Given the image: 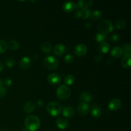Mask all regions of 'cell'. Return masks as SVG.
<instances>
[{"mask_svg": "<svg viewBox=\"0 0 131 131\" xmlns=\"http://www.w3.org/2000/svg\"><path fill=\"white\" fill-rule=\"evenodd\" d=\"M107 34L102 33H98L95 35V40L99 43H102L107 40Z\"/></svg>", "mask_w": 131, "mask_h": 131, "instance_id": "obj_24", "label": "cell"}, {"mask_svg": "<svg viewBox=\"0 0 131 131\" xmlns=\"http://www.w3.org/2000/svg\"><path fill=\"white\" fill-rule=\"evenodd\" d=\"M47 81L52 85H58L61 83V78L57 74H51L47 77Z\"/></svg>", "mask_w": 131, "mask_h": 131, "instance_id": "obj_10", "label": "cell"}, {"mask_svg": "<svg viewBox=\"0 0 131 131\" xmlns=\"http://www.w3.org/2000/svg\"><path fill=\"white\" fill-rule=\"evenodd\" d=\"M63 115L66 118H72L75 113V110L72 106H67L63 110Z\"/></svg>", "mask_w": 131, "mask_h": 131, "instance_id": "obj_16", "label": "cell"}, {"mask_svg": "<svg viewBox=\"0 0 131 131\" xmlns=\"http://www.w3.org/2000/svg\"><path fill=\"white\" fill-rule=\"evenodd\" d=\"M85 27L88 29H90V28H92V23H90V22H88L85 24Z\"/></svg>", "mask_w": 131, "mask_h": 131, "instance_id": "obj_37", "label": "cell"}, {"mask_svg": "<svg viewBox=\"0 0 131 131\" xmlns=\"http://www.w3.org/2000/svg\"><path fill=\"white\" fill-rule=\"evenodd\" d=\"M123 54H129L131 52V46L130 43H125L123 46L122 48Z\"/></svg>", "mask_w": 131, "mask_h": 131, "instance_id": "obj_30", "label": "cell"}, {"mask_svg": "<svg viewBox=\"0 0 131 131\" xmlns=\"http://www.w3.org/2000/svg\"><path fill=\"white\" fill-rule=\"evenodd\" d=\"M58 61L55 57H54L52 55L46 56V58L43 60V65L45 67L47 68L49 70H54L57 69L58 67Z\"/></svg>", "mask_w": 131, "mask_h": 131, "instance_id": "obj_4", "label": "cell"}, {"mask_svg": "<svg viewBox=\"0 0 131 131\" xmlns=\"http://www.w3.org/2000/svg\"><path fill=\"white\" fill-rule=\"evenodd\" d=\"M56 125L57 127L60 129H65L67 128L69 125L68 121L63 117H60L56 120Z\"/></svg>", "mask_w": 131, "mask_h": 131, "instance_id": "obj_20", "label": "cell"}, {"mask_svg": "<svg viewBox=\"0 0 131 131\" xmlns=\"http://www.w3.org/2000/svg\"><path fill=\"white\" fill-rule=\"evenodd\" d=\"M63 8L64 11L67 12H70L76 8V4L73 1H67L63 4Z\"/></svg>", "mask_w": 131, "mask_h": 131, "instance_id": "obj_17", "label": "cell"}, {"mask_svg": "<svg viewBox=\"0 0 131 131\" xmlns=\"http://www.w3.org/2000/svg\"><path fill=\"white\" fill-rule=\"evenodd\" d=\"M90 109V107L89 104L81 102L79 104L78 106V112L81 116H85L89 113Z\"/></svg>", "mask_w": 131, "mask_h": 131, "instance_id": "obj_7", "label": "cell"}, {"mask_svg": "<svg viewBox=\"0 0 131 131\" xmlns=\"http://www.w3.org/2000/svg\"><path fill=\"white\" fill-rule=\"evenodd\" d=\"M122 106V101L118 99H113L110 102L108 105L109 109L111 111H117L120 110Z\"/></svg>", "mask_w": 131, "mask_h": 131, "instance_id": "obj_9", "label": "cell"}, {"mask_svg": "<svg viewBox=\"0 0 131 131\" xmlns=\"http://www.w3.org/2000/svg\"><path fill=\"white\" fill-rule=\"evenodd\" d=\"M47 110L50 115L53 116H56L61 113L62 107L60 103L55 101H52L47 104Z\"/></svg>", "mask_w": 131, "mask_h": 131, "instance_id": "obj_3", "label": "cell"}, {"mask_svg": "<svg viewBox=\"0 0 131 131\" xmlns=\"http://www.w3.org/2000/svg\"><path fill=\"white\" fill-rule=\"evenodd\" d=\"M65 51H66V48L64 45L61 44V43H58L56 44L54 47V53L56 56H61L65 54Z\"/></svg>", "mask_w": 131, "mask_h": 131, "instance_id": "obj_11", "label": "cell"}, {"mask_svg": "<svg viewBox=\"0 0 131 131\" xmlns=\"http://www.w3.org/2000/svg\"><path fill=\"white\" fill-rule=\"evenodd\" d=\"M102 56L101 55H97V56L95 57V61H97V62H100V61H102Z\"/></svg>", "mask_w": 131, "mask_h": 131, "instance_id": "obj_36", "label": "cell"}, {"mask_svg": "<svg viewBox=\"0 0 131 131\" xmlns=\"http://www.w3.org/2000/svg\"><path fill=\"white\" fill-rule=\"evenodd\" d=\"M102 16V13L99 10H95L93 12H91L90 18L93 20H98L101 19Z\"/></svg>", "mask_w": 131, "mask_h": 131, "instance_id": "obj_25", "label": "cell"}, {"mask_svg": "<svg viewBox=\"0 0 131 131\" xmlns=\"http://www.w3.org/2000/svg\"><path fill=\"white\" fill-rule=\"evenodd\" d=\"M51 48H52L51 44L48 42H43L40 45L41 50L42 51V52H45V53H49L51 52Z\"/></svg>", "mask_w": 131, "mask_h": 131, "instance_id": "obj_23", "label": "cell"}, {"mask_svg": "<svg viewBox=\"0 0 131 131\" xmlns=\"http://www.w3.org/2000/svg\"><path fill=\"white\" fill-rule=\"evenodd\" d=\"M0 131H6V130H5V129H1V130H0Z\"/></svg>", "mask_w": 131, "mask_h": 131, "instance_id": "obj_41", "label": "cell"}, {"mask_svg": "<svg viewBox=\"0 0 131 131\" xmlns=\"http://www.w3.org/2000/svg\"><path fill=\"white\" fill-rule=\"evenodd\" d=\"M8 47L12 51H16L19 48V43H18L17 41L12 40L9 41V42L8 43Z\"/></svg>", "mask_w": 131, "mask_h": 131, "instance_id": "obj_26", "label": "cell"}, {"mask_svg": "<svg viewBox=\"0 0 131 131\" xmlns=\"http://www.w3.org/2000/svg\"><path fill=\"white\" fill-rule=\"evenodd\" d=\"M35 109V105L31 101H28L26 102L25 104L24 105L23 107V111L25 113L30 114L33 112Z\"/></svg>", "mask_w": 131, "mask_h": 131, "instance_id": "obj_15", "label": "cell"}, {"mask_svg": "<svg viewBox=\"0 0 131 131\" xmlns=\"http://www.w3.org/2000/svg\"><path fill=\"white\" fill-rule=\"evenodd\" d=\"M24 124L28 130L36 131L40 126V120L39 118L35 115H29L26 118Z\"/></svg>", "mask_w": 131, "mask_h": 131, "instance_id": "obj_1", "label": "cell"}, {"mask_svg": "<svg viewBox=\"0 0 131 131\" xmlns=\"http://www.w3.org/2000/svg\"><path fill=\"white\" fill-rule=\"evenodd\" d=\"M111 40L114 43H116V42H118L119 40V37L117 34H114L111 36Z\"/></svg>", "mask_w": 131, "mask_h": 131, "instance_id": "obj_34", "label": "cell"}, {"mask_svg": "<svg viewBox=\"0 0 131 131\" xmlns=\"http://www.w3.org/2000/svg\"><path fill=\"white\" fill-rule=\"evenodd\" d=\"M37 104H38V105L39 106H42V104H43V103H42V102L41 101H38V102H37Z\"/></svg>", "mask_w": 131, "mask_h": 131, "instance_id": "obj_39", "label": "cell"}, {"mask_svg": "<svg viewBox=\"0 0 131 131\" xmlns=\"http://www.w3.org/2000/svg\"><path fill=\"white\" fill-rule=\"evenodd\" d=\"M5 63H6V65L7 66V67L12 68V67L14 66V65H15V60L13 58H8L6 60Z\"/></svg>", "mask_w": 131, "mask_h": 131, "instance_id": "obj_32", "label": "cell"}, {"mask_svg": "<svg viewBox=\"0 0 131 131\" xmlns=\"http://www.w3.org/2000/svg\"><path fill=\"white\" fill-rule=\"evenodd\" d=\"M6 92H7V90H6V88L3 86L1 87L0 88V98H3L5 97L6 94Z\"/></svg>", "mask_w": 131, "mask_h": 131, "instance_id": "obj_33", "label": "cell"}, {"mask_svg": "<svg viewBox=\"0 0 131 131\" xmlns=\"http://www.w3.org/2000/svg\"><path fill=\"white\" fill-rule=\"evenodd\" d=\"M122 66L125 69H130L131 66V54L124 55L121 61Z\"/></svg>", "mask_w": 131, "mask_h": 131, "instance_id": "obj_14", "label": "cell"}, {"mask_svg": "<svg viewBox=\"0 0 131 131\" xmlns=\"http://www.w3.org/2000/svg\"><path fill=\"white\" fill-rule=\"evenodd\" d=\"M2 85H3V81L1 80V79H0V88H1V87H2Z\"/></svg>", "mask_w": 131, "mask_h": 131, "instance_id": "obj_40", "label": "cell"}, {"mask_svg": "<svg viewBox=\"0 0 131 131\" xmlns=\"http://www.w3.org/2000/svg\"><path fill=\"white\" fill-rule=\"evenodd\" d=\"M8 43L5 40H0V54L5 52L8 49Z\"/></svg>", "mask_w": 131, "mask_h": 131, "instance_id": "obj_28", "label": "cell"}, {"mask_svg": "<svg viewBox=\"0 0 131 131\" xmlns=\"http://www.w3.org/2000/svg\"><path fill=\"white\" fill-rule=\"evenodd\" d=\"M31 64V60L28 57H23V58L20 60V63H19V65L20 67L23 69H28V68L30 67Z\"/></svg>", "mask_w": 131, "mask_h": 131, "instance_id": "obj_18", "label": "cell"}, {"mask_svg": "<svg viewBox=\"0 0 131 131\" xmlns=\"http://www.w3.org/2000/svg\"><path fill=\"white\" fill-rule=\"evenodd\" d=\"M74 81H75V78L71 74H69V75H66L65 79H64L65 83L67 85H72L74 83Z\"/></svg>", "mask_w": 131, "mask_h": 131, "instance_id": "obj_29", "label": "cell"}, {"mask_svg": "<svg viewBox=\"0 0 131 131\" xmlns=\"http://www.w3.org/2000/svg\"><path fill=\"white\" fill-rule=\"evenodd\" d=\"M74 57L72 54H67L66 56H65V58H64V61H65V62L66 63L68 64L72 63L74 61Z\"/></svg>", "mask_w": 131, "mask_h": 131, "instance_id": "obj_31", "label": "cell"}, {"mask_svg": "<svg viewBox=\"0 0 131 131\" xmlns=\"http://www.w3.org/2000/svg\"><path fill=\"white\" fill-rule=\"evenodd\" d=\"M90 111L91 116L93 118H98L101 115V108L97 104L93 105L92 106V107L90 109Z\"/></svg>", "mask_w": 131, "mask_h": 131, "instance_id": "obj_13", "label": "cell"}, {"mask_svg": "<svg viewBox=\"0 0 131 131\" xmlns=\"http://www.w3.org/2000/svg\"><path fill=\"white\" fill-rule=\"evenodd\" d=\"M93 4L92 0H80L76 5V8L88 9Z\"/></svg>", "mask_w": 131, "mask_h": 131, "instance_id": "obj_12", "label": "cell"}, {"mask_svg": "<svg viewBox=\"0 0 131 131\" xmlns=\"http://www.w3.org/2000/svg\"><path fill=\"white\" fill-rule=\"evenodd\" d=\"M97 29L99 33L107 34L113 30V26L110 20H107V19L102 20L97 24Z\"/></svg>", "mask_w": 131, "mask_h": 131, "instance_id": "obj_2", "label": "cell"}, {"mask_svg": "<svg viewBox=\"0 0 131 131\" xmlns=\"http://www.w3.org/2000/svg\"><path fill=\"white\" fill-rule=\"evenodd\" d=\"M3 69V64L2 63L1 61H0V72L2 71Z\"/></svg>", "mask_w": 131, "mask_h": 131, "instance_id": "obj_38", "label": "cell"}, {"mask_svg": "<svg viewBox=\"0 0 131 131\" xmlns=\"http://www.w3.org/2000/svg\"><path fill=\"white\" fill-rule=\"evenodd\" d=\"M127 25V22L125 19H119L116 20V23H115V26H116V28L118 29H124Z\"/></svg>", "mask_w": 131, "mask_h": 131, "instance_id": "obj_27", "label": "cell"}, {"mask_svg": "<svg viewBox=\"0 0 131 131\" xmlns=\"http://www.w3.org/2000/svg\"><path fill=\"white\" fill-rule=\"evenodd\" d=\"M74 52L75 56L78 57H83L86 54L87 47L83 43L78 44L74 49Z\"/></svg>", "mask_w": 131, "mask_h": 131, "instance_id": "obj_6", "label": "cell"}, {"mask_svg": "<svg viewBox=\"0 0 131 131\" xmlns=\"http://www.w3.org/2000/svg\"><path fill=\"white\" fill-rule=\"evenodd\" d=\"M91 11L89 9H80L77 8L74 13L75 17L78 18H83V19H86L90 17Z\"/></svg>", "mask_w": 131, "mask_h": 131, "instance_id": "obj_8", "label": "cell"}, {"mask_svg": "<svg viewBox=\"0 0 131 131\" xmlns=\"http://www.w3.org/2000/svg\"><path fill=\"white\" fill-rule=\"evenodd\" d=\"M56 94L60 99L66 100L70 97V95H71V91L67 86L63 84L58 88L57 90H56Z\"/></svg>", "mask_w": 131, "mask_h": 131, "instance_id": "obj_5", "label": "cell"}, {"mask_svg": "<svg viewBox=\"0 0 131 131\" xmlns=\"http://www.w3.org/2000/svg\"><path fill=\"white\" fill-rule=\"evenodd\" d=\"M111 54L113 57L116 58H120L122 55L123 54L122 49L121 47L118 46H115L113 48L111 49Z\"/></svg>", "mask_w": 131, "mask_h": 131, "instance_id": "obj_19", "label": "cell"}, {"mask_svg": "<svg viewBox=\"0 0 131 131\" xmlns=\"http://www.w3.org/2000/svg\"><path fill=\"white\" fill-rule=\"evenodd\" d=\"M110 49V43H107V42H102V43H100V45L98 47V50L99 52H102V53H107Z\"/></svg>", "mask_w": 131, "mask_h": 131, "instance_id": "obj_22", "label": "cell"}, {"mask_svg": "<svg viewBox=\"0 0 131 131\" xmlns=\"http://www.w3.org/2000/svg\"><path fill=\"white\" fill-rule=\"evenodd\" d=\"M93 98V95L88 92H82L79 95V99L82 101V102H86V103L92 101Z\"/></svg>", "mask_w": 131, "mask_h": 131, "instance_id": "obj_21", "label": "cell"}, {"mask_svg": "<svg viewBox=\"0 0 131 131\" xmlns=\"http://www.w3.org/2000/svg\"><path fill=\"white\" fill-rule=\"evenodd\" d=\"M4 83H5V84L6 86H10L12 84V79H10V78H6V79H5V81H4Z\"/></svg>", "mask_w": 131, "mask_h": 131, "instance_id": "obj_35", "label": "cell"}]
</instances>
